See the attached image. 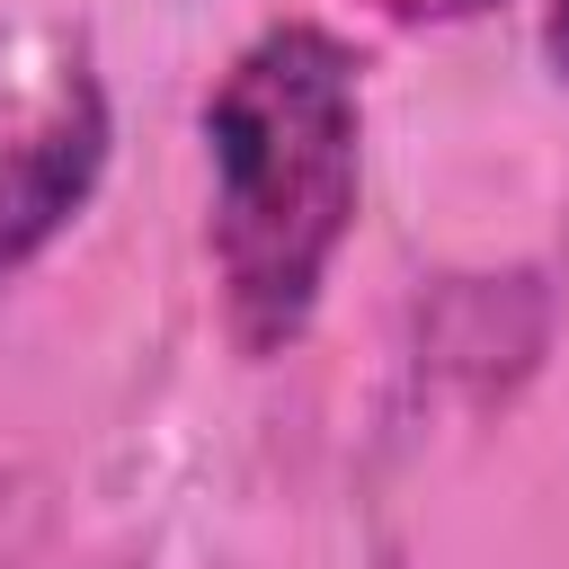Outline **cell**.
<instances>
[{"instance_id":"obj_1","label":"cell","mask_w":569,"mask_h":569,"mask_svg":"<svg viewBox=\"0 0 569 569\" xmlns=\"http://www.w3.org/2000/svg\"><path fill=\"white\" fill-rule=\"evenodd\" d=\"M213 160V276L231 338L284 356L356 231L365 187V80L329 27H267L204 98Z\"/></svg>"},{"instance_id":"obj_2","label":"cell","mask_w":569,"mask_h":569,"mask_svg":"<svg viewBox=\"0 0 569 569\" xmlns=\"http://www.w3.org/2000/svg\"><path fill=\"white\" fill-rule=\"evenodd\" d=\"M98 178H107V98L98 80H71L44 124L0 142V284L80 222Z\"/></svg>"},{"instance_id":"obj_3","label":"cell","mask_w":569,"mask_h":569,"mask_svg":"<svg viewBox=\"0 0 569 569\" xmlns=\"http://www.w3.org/2000/svg\"><path fill=\"white\" fill-rule=\"evenodd\" d=\"M542 53H551V71L569 80V0H551V9H542Z\"/></svg>"},{"instance_id":"obj_4","label":"cell","mask_w":569,"mask_h":569,"mask_svg":"<svg viewBox=\"0 0 569 569\" xmlns=\"http://www.w3.org/2000/svg\"><path fill=\"white\" fill-rule=\"evenodd\" d=\"M453 9H489V0H453Z\"/></svg>"}]
</instances>
